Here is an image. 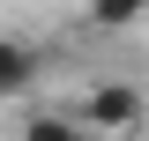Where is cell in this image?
Masks as SVG:
<instances>
[{"label": "cell", "instance_id": "obj_1", "mask_svg": "<svg viewBox=\"0 0 149 141\" xmlns=\"http://www.w3.org/2000/svg\"><path fill=\"white\" fill-rule=\"evenodd\" d=\"M74 119L90 126L97 141H134V134H142V119H149V104H142V89H134V82H90Z\"/></svg>", "mask_w": 149, "mask_h": 141}, {"label": "cell", "instance_id": "obj_2", "mask_svg": "<svg viewBox=\"0 0 149 141\" xmlns=\"http://www.w3.org/2000/svg\"><path fill=\"white\" fill-rule=\"evenodd\" d=\"M0 89H8V97H30V89H37V52H30V37H8V45H0Z\"/></svg>", "mask_w": 149, "mask_h": 141}, {"label": "cell", "instance_id": "obj_3", "mask_svg": "<svg viewBox=\"0 0 149 141\" xmlns=\"http://www.w3.org/2000/svg\"><path fill=\"white\" fill-rule=\"evenodd\" d=\"M15 141H97V134H90L82 119H74V111H30Z\"/></svg>", "mask_w": 149, "mask_h": 141}, {"label": "cell", "instance_id": "obj_4", "mask_svg": "<svg viewBox=\"0 0 149 141\" xmlns=\"http://www.w3.org/2000/svg\"><path fill=\"white\" fill-rule=\"evenodd\" d=\"M149 15V0H90V22L97 30H127V22Z\"/></svg>", "mask_w": 149, "mask_h": 141}]
</instances>
